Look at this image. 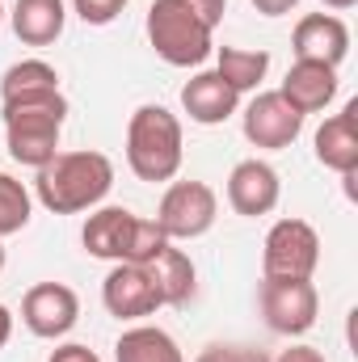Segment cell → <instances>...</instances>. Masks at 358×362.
<instances>
[{
	"label": "cell",
	"mask_w": 358,
	"mask_h": 362,
	"mask_svg": "<svg viewBox=\"0 0 358 362\" xmlns=\"http://www.w3.org/2000/svg\"><path fill=\"white\" fill-rule=\"evenodd\" d=\"M4 114V135H8V156L25 169H42L59 156V131L68 122V97L59 89L25 93L0 101Z\"/></svg>",
	"instance_id": "6da1fadb"
},
{
	"label": "cell",
	"mask_w": 358,
	"mask_h": 362,
	"mask_svg": "<svg viewBox=\"0 0 358 362\" xmlns=\"http://www.w3.org/2000/svg\"><path fill=\"white\" fill-rule=\"evenodd\" d=\"M114 185V165L101 152H59L38 169L34 194L51 215H81L97 206Z\"/></svg>",
	"instance_id": "7a4b0ae2"
},
{
	"label": "cell",
	"mask_w": 358,
	"mask_h": 362,
	"mask_svg": "<svg viewBox=\"0 0 358 362\" xmlns=\"http://www.w3.org/2000/svg\"><path fill=\"white\" fill-rule=\"evenodd\" d=\"M81 240H85V253L89 257L114 262V266L118 262L144 266V262H152L169 245V236L152 219H139L127 206H101V211H93L89 219H85Z\"/></svg>",
	"instance_id": "3957f363"
},
{
	"label": "cell",
	"mask_w": 358,
	"mask_h": 362,
	"mask_svg": "<svg viewBox=\"0 0 358 362\" xmlns=\"http://www.w3.org/2000/svg\"><path fill=\"white\" fill-rule=\"evenodd\" d=\"M181 122L165 105H139L127 122V165L139 181H173L181 169Z\"/></svg>",
	"instance_id": "277c9868"
},
{
	"label": "cell",
	"mask_w": 358,
	"mask_h": 362,
	"mask_svg": "<svg viewBox=\"0 0 358 362\" xmlns=\"http://www.w3.org/2000/svg\"><path fill=\"white\" fill-rule=\"evenodd\" d=\"M211 34L215 30H207L178 0H152V8H148V42L173 68H198V64H207V55L215 51Z\"/></svg>",
	"instance_id": "5b68a950"
},
{
	"label": "cell",
	"mask_w": 358,
	"mask_h": 362,
	"mask_svg": "<svg viewBox=\"0 0 358 362\" xmlns=\"http://www.w3.org/2000/svg\"><path fill=\"white\" fill-rule=\"evenodd\" d=\"M215 215H219V198L207 181H173L165 189L152 223L169 240H198L215 228Z\"/></svg>",
	"instance_id": "8992f818"
},
{
	"label": "cell",
	"mask_w": 358,
	"mask_h": 362,
	"mask_svg": "<svg viewBox=\"0 0 358 362\" xmlns=\"http://www.w3.org/2000/svg\"><path fill=\"white\" fill-rule=\"evenodd\" d=\"M321 266V236L308 219H278L262 245L266 278H312Z\"/></svg>",
	"instance_id": "52a82bcc"
},
{
	"label": "cell",
	"mask_w": 358,
	"mask_h": 362,
	"mask_svg": "<svg viewBox=\"0 0 358 362\" xmlns=\"http://www.w3.org/2000/svg\"><path fill=\"white\" fill-rule=\"evenodd\" d=\"M321 295L312 278H266L262 282V316L274 333L282 337H304L316 325Z\"/></svg>",
	"instance_id": "ba28073f"
},
{
	"label": "cell",
	"mask_w": 358,
	"mask_h": 362,
	"mask_svg": "<svg viewBox=\"0 0 358 362\" xmlns=\"http://www.w3.org/2000/svg\"><path fill=\"white\" fill-rule=\"evenodd\" d=\"M21 320L42 341L68 337L76 329V320H81V299H76V291L68 282H38L21 299Z\"/></svg>",
	"instance_id": "9c48e42d"
},
{
	"label": "cell",
	"mask_w": 358,
	"mask_h": 362,
	"mask_svg": "<svg viewBox=\"0 0 358 362\" xmlns=\"http://www.w3.org/2000/svg\"><path fill=\"white\" fill-rule=\"evenodd\" d=\"M101 303H105V312L118 316V320H144V316H152L156 308H165V299H161V291H156L148 266H131V262H118L114 270L105 274V282H101Z\"/></svg>",
	"instance_id": "30bf717a"
},
{
	"label": "cell",
	"mask_w": 358,
	"mask_h": 362,
	"mask_svg": "<svg viewBox=\"0 0 358 362\" xmlns=\"http://www.w3.org/2000/svg\"><path fill=\"white\" fill-rule=\"evenodd\" d=\"M304 131V114H295L282 93H258L245 110V139L253 148H266V152H282L299 139Z\"/></svg>",
	"instance_id": "8fae6325"
},
{
	"label": "cell",
	"mask_w": 358,
	"mask_h": 362,
	"mask_svg": "<svg viewBox=\"0 0 358 362\" xmlns=\"http://www.w3.org/2000/svg\"><path fill=\"white\" fill-rule=\"evenodd\" d=\"M291 51H295V59L337 68L350 55V30L333 13H308V17H299V25L291 34Z\"/></svg>",
	"instance_id": "7c38bea8"
},
{
	"label": "cell",
	"mask_w": 358,
	"mask_h": 362,
	"mask_svg": "<svg viewBox=\"0 0 358 362\" xmlns=\"http://www.w3.org/2000/svg\"><path fill=\"white\" fill-rule=\"evenodd\" d=\"M282 198V181L270 169L266 160H241L232 173H228V202L236 215L245 219H258V215H270Z\"/></svg>",
	"instance_id": "4fadbf2b"
},
{
	"label": "cell",
	"mask_w": 358,
	"mask_h": 362,
	"mask_svg": "<svg viewBox=\"0 0 358 362\" xmlns=\"http://www.w3.org/2000/svg\"><path fill=\"white\" fill-rule=\"evenodd\" d=\"M282 101L295 114H321L333 97H337V68L329 64H312V59H295L291 72L282 76Z\"/></svg>",
	"instance_id": "5bb4252c"
},
{
	"label": "cell",
	"mask_w": 358,
	"mask_h": 362,
	"mask_svg": "<svg viewBox=\"0 0 358 362\" xmlns=\"http://www.w3.org/2000/svg\"><path fill=\"white\" fill-rule=\"evenodd\" d=\"M241 105V93L232 89L219 72H198L194 81L181 85V110L190 114V122L198 127H219L236 114Z\"/></svg>",
	"instance_id": "9a60e30c"
},
{
	"label": "cell",
	"mask_w": 358,
	"mask_h": 362,
	"mask_svg": "<svg viewBox=\"0 0 358 362\" xmlns=\"http://www.w3.org/2000/svg\"><path fill=\"white\" fill-rule=\"evenodd\" d=\"M358 101H346L342 114L325 118L316 131V160L333 173H358Z\"/></svg>",
	"instance_id": "2e32d148"
},
{
	"label": "cell",
	"mask_w": 358,
	"mask_h": 362,
	"mask_svg": "<svg viewBox=\"0 0 358 362\" xmlns=\"http://www.w3.org/2000/svg\"><path fill=\"white\" fill-rule=\"evenodd\" d=\"M68 8L64 0H17L13 4V34L25 47H51L64 34Z\"/></svg>",
	"instance_id": "e0dca14e"
},
{
	"label": "cell",
	"mask_w": 358,
	"mask_h": 362,
	"mask_svg": "<svg viewBox=\"0 0 358 362\" xmlns=\"http://www.w3.org/2000/svg\"><path fill=\"white\" fill-rule=\"evenodd\" d=\"M148 274H152V282H156V291H161V299H165V308H181V303H190V295H194V262H190V253H181L173 249V240L152 257V262H144Z\"/></svg>",
	"instance_id": "ac0fdd59"
},
{
	"label": "cell",
	"mask_w": 358,
	"mask_h": 362,
	"mask_svg": "<svg viewBox=\"0 0 358 362\" xmlns=\"http://www.w3.org/2000/svg\"><path fill=\"white\" fill-rule=\"evenodd\" d=\"M114 358L118 362H185L181 358V346L156 325H135L118 337L114 346Z\"/></svg>",
	"instance_id": "d6986e66"
},
{
	"label": "cell",
	"mask_w": 358,
	"mask_h": 362,
	"mask_svg": "<svg viewBox=\"0 0 358 362\" xmlns=\"http://www.w3.org/2000/svg\"><path fill=\"white\" fill-rule=\"evenodd\" d=\"M236 93H249L266 81L270 55L266 51H245V47H219V68H215Z\"/></svg>",
	"instance_id": "ffe728a7"
},
{
	"label": "cell",
	"mask_w": 358,
	"mask_h": 362,
	"mask_svg": "<svg viewBox=\"0 0 358 362\" xmlns=\"http://www.w3.org/2000/svg\"><path fill=\"white\" fill-rule=\"evenodd\" d=\"M47 89H59V72L47 64V59H21L4 72L0 81V101L8 97H25V93H47Z\"/></svg>",
	"instance_id": "44dd1931"
},
{
	"label": "cell",
	"mask_w": 358,
	"mask_h": 362,
	"mask_svg": "<svg viewBox=\"0 0 358 362\" xmlns=\"http://www.w3.org/2000/svg\"><path fill=\"white\" fill-rule=\"evenodd\" d=\"M30 211H34V198L13 173H0V240L21 232L30 223Z\"/></svg>",
	"instance_id": "7402d4cb"
},
{
	"label": "cell",
	"mask_w": 358,
	"mask_h": 362,
	"mask_svg": "<svg viewBox=\"0 0 358 362\" xmlns=\"http://www.w3.org/2000/svg\"><path fill=\"white\" fill-rule=\"evenodd\" d=\"M72 8L85 25H110L127 8V0H72Z\"/></svg>",
	"instance_id": "603a6c76"
},
{
	"label": "cell",
	"mask_w": 358,
	"mask_h": 362,
	"mask_svg": "<svg viewBox=\"0 0 358 362\" xmlns=\"http://www.w3.org/2000/svg\"><path fill=\"white\" fill-rule=\"evenodd\" d=\"M178 4H185L207 30H215V25L224 21V8H228V0H178Z\"/></svg>",
	"instance_id": "cb8c5ba5"
},
{
	"label": "cell",
	"mask_w": 358,
	"mask_h": 362,
	"mask_svg": "<svg viewBox=\"0 0 358 362\" xmlns=\"http://www.w3.org/2000/svg\"><path fill=\"white\" fill-rule=\"evenodd\" d=\"M47 362H101L93 354L89 346H81V341H68V346H59V350H51V358Z\"/></svg>",
	"instance_id": "d4e9b609"
},
{
	"label": "cell",
	"mask_w": 358,
	"mask_h": 362,
	"mask_svg": "<svg viewBox=\"0 0 358 362\" xmlns=\"http://www.w3.org/2000/svg\"><path fill=\"white\" fill-rule=\"evenodd\" d=\"M270 362H325V354L312 350V346H291V350H282L278 358H270Z\"/></svg>",
	"instance_id": "484cf974"
},
{
	"label": "cell",
	"mask_w": 358,
	"mask_h": 362,
	"mask_svg": "<svg viewBox=\"0 0 358 362\" xmlns=\"http://www.w3.org/2000/svg\"><path fill=\"white\" fill-rule=\"evenodd\" d=\"M299 0H253V8L262 13V17H282V13H291Z\"/></svg>",
	"instance_id": "4316f807"
},
{
	"label": "cell",
	"mask_w": 358,
	"mask_h": 362,
	"mask_svg": "<svg viewBox=\"0 0 358 362\" xmlns=\"http://www.w3.org/2000/svg\"><path fill=\"white\" fill-rule=\"evenodd\" d=\"M194 362H236V350L232 346H207Z\"/></svg>",
	"instance_id": "83f0119b"
},
{
	"label": "cell",
	"mask_w": 358,
	"mask_h": 362,
	"mask_svg": "<svg viewBox=\"0 0 358 362\" xmlns=\"http://www.w3.org/2000/svg\"><path fill=\"white\" fill-rule=\"evenodd\" d=\"M8 337H13V312L0 303V350L8 346Z\"/></svg>",
	"instance_id": "f1b7e54d"
},
{
	"label": "cell",
	"mask_w": 358,
	"mask_h": 362,
	"mask_svg": "<svg viewBox=\"0 0 358 362\" xmlns=\"http://www.w3.org/2000/svg\"><path fill=\"white\" fill-rule=\"evenodd\" d=\"M236 362H270L262 350H236Z\"/></svg>",
	"instance_id": "f546056e"
},
{
	"label": "cell",
	"mask_w": 358,
	"mask_h": 362,
	"mask_svg": "<svg viewBox=\"0 0 358 362\" xmlns=\"http://www.w3.org/2000/svg\"><path fill=\"white\" fill-rule=\"evenodd\" d=\"M321 4H325V8H337V13H342V8H354L358 0H321Z\"/></svg>",
	"instance_id": "4dcf8cb0"
},
{
	"label": "cell",
	"mask_w": 358,
	"mask_h": 362,
	"mask_svg": "<svg viewBox=\"0 0 358 362\" xmlns=\"http://www.w3.org/2000/svg\"><path fill=\"white\" fill-rule=\"evenodd\" d=\"M0 270H4V245H0Z\"/></svg>",
	"instance_id": "1f68e13d"
},
{
	"label": "cell",
	"mask_w": 358,
	"mask_h": 362,
	"mask_svg": "<svg viewBox=\"0 0 358 362\" xmlns=\"http://www.w3.org/2000/svg\"><path fill=\"white\" fill-rule=\"evenodd\" d=\"M0 25H4V4H0Z\"/></svg>",
	"instance_id": "d6a6232c"
}]
</instances>
